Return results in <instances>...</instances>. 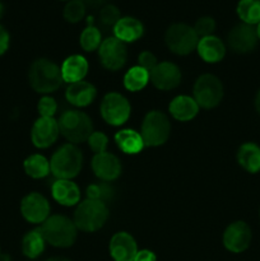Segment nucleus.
<instances>
[{
	"label": "nucleus",
	"mask_w": 260,
	"mask_h": 261,
	"mask_svg": "<svg viewBox=\"0 0 260 261\" xmlns=\"http://www.w3.org/2000/svg\"><path fill=\"white\" fill-rule=\"evenodd\" d=\"M28 81L31 87L38 93H53L63 84L61 69L48 59H37L28 70Z\"/></svg>",
	"instance_id": "1"
},
{
	"label": "nucleus",
	"mask_w": 260,
	"mask_h": 261,
	"mask_svg": "<svg viewBox=\"0 0 260 261\" xmlns=\"http://www.w3.org/2000/svg\"><path fill=\"white\" fill-rule=\"evenodd\" d=\"M83 166V154L75 144H64L50 160L51 173L58 180H71L79 175Z\"/></svg>",
	"instance_id": "2"
},
{
	"label": "nucleus",
	"mask_w": 260,
	"mask_h": 261,
	"mask_svg": "<svg viewBox=\"0 0 260 261\" xmlns=\"http://www.w3.org/2000/svg\"><path fill=\"white\" fill-rule=\"evenodd\" d=\"M59 130L71 144L87 142L93 133L92 120L86 112L79 110H66L59 117Z\"/></svg>",
	"instance_id": "3"
},
{
	"label": "nucleus",
	"mask_w": 260,
	"mask_h": 261,
	"mask_svg": "<svg viewBox=\"0 0 260 261\" xmlns=\"http://www.w3.org/2000/svg\"><path fill=\"white\" fill-rule=\"evenodd\" d=\"M76 226L65 216H51L40 226L46 242L55 247H69L75 242Z\"/></svg>",
	"instance_id": "4"
},
{
	"label": "nucleus",
	"mask_w": 260,
	"mask_h": 261,
	"mask_svg": "<svg viewBox=\"0 0 260 261\" xmlns=\"http://www.w3.org/2000/svg\"><path fill=\"white\" fill-rule=\"evenodd\" d=\"M107 218L109 209L106 204L87 199L76 206L73 222L81 231L96 232L105 226Z\"/></svg>",
	"instance_id": "5"
},
{
	"label": "nucleus",
	"mask_w": 260,
	"mask_h": 261,
	"mask_svg": "<svg viewBox=\"0 0 260 261\" xmlns=\"http://www.w3.org/2000/svg\"><path fill=\"white\" fill-rule=\"evenodd\" d=\"M171 133L168 117L161 111H150L142 122L140 135L145 147H158L167 142Z\"/></svg>",
	"instance_id": "6"
},
{
	"label": "nucleus",
	"mask_w": 260,
	"mask_h": 261,
	"mask_svg": "<svg viewBox=\"0 0 260 261\" xmlns=\"http://www.w3.org/2000/svg\"><path fill=\"white\" fill-rule=\"evenodd\" d=\"M165 41L167 47L176 55H189L198 46L199 36L191 25L175 23L166 31Z\"/></svg>",
	"instance_id": "7"
},
{
	"label": "nucleus",
	"mask_w": 260,
	"mask_h": 261,
	"mask_svg": "<svg viewBox=\"0 0 260 261\" xmlns=\"http://www.w3.org/2000/svg\"><path fill=\"white\" fill-rule=\"evenodd\" d=\"M223 98V84L213 74H203L194 84V99L199 107L214 109Z\"/></svg>",
	"instance_id": "8"
},
{
	"label": "nucleus",
	"mask_w": 260,
	"mask_h": 261,
	"mask_svg": "<svg viewBox=\"0 0 260 261\" xmlns=\"http://www.w3.org/2000/svg\"><path fill=\"white\" fill-rule=\"evenodd\" d=\"M99 110L102 119L112 126L125 124L132 114V106L126 97L116 92H110L102 98Z\"/></svg>",
	"instance_id": "9"
},
{
	"label": "nucleus",
	"mask_w": 260,
	"mask_h": 261,
	"mask_svg": "<svg viewBox=\"0 0 260 261\" xmlns=\"http://www.w3.org/2000/svg\"><path fill=\"white\" fill-rule=\"evenodd\" d=\"M98 55L103 68H106L107 70L116 71L126 64V45L116 37H109L102 41L98 48Z\"/></svg>",
	"instance_id": "10"
},
{
	"label": "nucleus",
	"mask_w": 260,
	"mask_h": 261,
	"mask_svg": "<svg viewBox=\"0 0 260 261\" xmlns=\"http://www.w3.org/2000/svg\"><path fill=\"white\" fill-rule=\"evenodd\" d=\"M23 218L33 224H42L50 217V204L47 199L38 193H31L20 203Z\"/></svg>",
	"instance_id": "11"
},
{
	"label": "nucleus",
	"mask_w": 260,
	"mask_h": 261,
	"mask_svg": "<svg viewBox=\"0 0 260 261\" xmlns=\"http://www.w3.org/2000/svg\"><path fill=\"white\" fill-rule=\"evenodd\" d=\"M259 37H257L256 28L254 25L241 23L237 24L229 31L228 33V45L235 53L246 54L254 50L256 47V43Z\"/></svg>",
	"instance_id": "12"
},
{
	"label": "nucleus",
	"mask_w": 260,
	"mask_h": 261,
	"mask_svg": "<svg viewBox=\"0 0 260 261\" xmlns=\"http://www.w3.org/2000/svg\"><path fill=\"white\" fill-rule=\"evenodd\" d=\"M251 239V229L245 222H233L224 231L223 245L228 251L240 254L250 246Z\"/></svg>",
	"instance_id": "13"
},
{
	"label": "nucleus",
	"mask_w": 260,
	"mask_h": 261,
	"mask_svg": "<svg viewBox=\"0 0 260 261\" xmlns=\"http://www.w3.org/2000/svg\"><path fill=\"white\" fill-rule=\"evenodd\" d=\"M60 130H59L58 120L54 117H40L36 120L31 130V139L35 147L48 148L58 139Z\"/></svg>",
	"instance_id": "14"
},
{
	"label": "nucleus",
	"mask_w": 260,
	"mask_h": 261,
	"mask_svg": "<svg viewBox=\"0 0 260 261\" xmlns=\"http://www.w3.org/2000/svg\"><path fill=\"white\" fill-rule=\"evenodd\" d=\"M149 79L155 88L161 91H170L180 84V68L170 61H162V63H158L157 66L150 71Z\"/></svg>",
	"instance_id": "15"
},
{
	"label": "nucleus",
	"mask_w": 260,
	"mask_h": 261,
	"mask_svg": "<svg viewBox=\"0 0 260 261\" xmlns=\"http://www.w3.org/2000/svg\"><path fill=\"white\" fill-rule=\"evenodd\" d=\"M92 170L99 180L110 182L121 175V163L115 154L103 152L94 154L92 160Z\"/></svg>",
	"instance_id": "16"
},
{
	"label": "nucleus",
	"mask_w": 260,
	"mask_h": 261,
	"mask_svg": "<svg viewBox=\"0 0 260 261\" xmlns=\"http://www.w3.org/2000/svg\"><path fill=\"white\" fill-rule=\"evenodd\" d=\"M138 252L134 237L127 232H117L110 241V254L114 261H134Z\"/></svg>",
	"instance_id": "17"
},
{
	"label": "nucleus",
	"mask_w": 260,
	"mask_h": 261,
	"mask_svg": "<svg viewBox=\"0 0 260 261\" xmlns=\"http://www.w3.org/2000/svg\"><path fill=\"white\" fill-rule=\"evenodd\" d=\"M97 96L96 87L86 81L70 83L65 91L66 101L75 107H87Z\"/></svg>",
	"instance_id": "18"
},
{
	"label": "nucleus",
	"mask_w": 260,
	"mask_h": 261,
	"mask_svg": "<svg viewBox=\"0 0 260 261\" xmlns=\"http://www.w3.org/2000/svg\"><path fill=\"white\" fill-rule=\"evenodd\" d=\"M199 56L205 63H218L226 55V46L222 40L217 36H206V37L199 38L198 46H196Z\"/></svg>",
	"instance_id": "19"
},
{
	"label": "nucleus",
	"mask_w": 260,
	"mask_h": 261,
	"mask_svg": "<svg viewBox=\"0 0 260 261\" xmlns=\"http://www.w3.org/2000/svg\"><path fill=\"white\" fill-rule=\"evenodd\" d=\"M112 30L117 40L124 43H129L142 37L144 33V25L134 17H121Z\"/></svg>",
	"instance_id": "20"
},
{
	"label": "nucleus",
	"mask_w": 260,
	"mask_h": 261,
	"mask_svg": "<svg viewBox=\"0 0 260 261\" xmlns=\"http://www.w3.org/2000/svg\"><path fill=\"white\" fill-rule=\"evenodd\" d=\"M53 198L64 206H73L79 203L81 190L71 180H56L51 186Z\"/></svg>",
	"instance_id": "21"
},
{
	"label": "nucleus",
	"mask_w": 260,
	"mask_h": 261,
	"mask_svg": "<svg viewBox=\"0 0 260 261\" xmlns=\"http://www.w3.org/2000/svg\"><path fill=\"white\" fill-rule=\"evenodd\" d=\"M60 69L64 82L75 83L83 81L88 74V61L82 55H70L64 60Z\"/></svg>",
	"instance_id": "22"
},
{
	"label": "nucleus",
	"mask_w": 260,
	"mask_h": 261,
	"mask_svg": "<svg viewBox=\"0 0 260 261\" xmlns=\"http://www.w3.org/2000/svg\"><path fill=\"white\" fill-rule=\"evenodd\" d=\"M199 105L190 96H177L171 101L168 110L173 119L178 121H190L198 115Z\"/></svg>",
	"instance_id": "23"
},
{
	"label": "nucleus",
	"mask_w": 260,
	"mask_h": 261,
	"mask_svg": "<svg viewBox=\"0 0 260 261\" xmlns=\"http://www.w3.org/2000/svg\"><path fill=\"white\" fill-rule=\"evenodd\" d=\"M115 142L117 147L126 154H138L145 147L140 133L133 129L120 130L115 134Z\"/></svg>",
	"instance_id": "24"
},
{
	"label": "nucleus",
	"mask_w": 260,
	"mask_h": 261,
	"mask_svg": "<svg viewBox=\"0 0 260 261\" xmlns=\"http://www.w3.org/2000/svg\"><path fill=\"white\" fill-rule=\"evenodd\" d=\"M237 161L245 171L256 173L260 171V147L255 143H245L237 152Z\"/></svg>",
	"instance_id": "25"
},
{
	"label": "nucleus",
	"mask_w": 260,
	"mask_h": 261,
	"mask_svg": "<svg viewBox=\"0 0 260 261\" xmlns=\"http://www.w3.org/2000/svg\"><path fill=\"white\" fill-rule=\"evenodd\" d=\"M45 239H43L42 233H41L40 228L30 231L25 233L22 241V251L30 259H36L40 256L45 250Z\"/></svg>",
	"instance_id": "26"
},
{
	"label": "nucleus",
	"mask_w": 260,
	"mask_h": 261,
	"mask_svg": "<svg viewBox=\"0 0 260 261\" xmlns=\"http://www.w3.org/2000/svg\"><path fill=\"white\" fill-rule=\"evenodd\" d=\"M25 173L32 178H43L51 172L50 161L42 154H32L23 163Z\"/></svg>",
	"instance_id": "27"
},
{
	"label": "nucleus",
	"mask_w": 260,
	"mask_h": 261,
	"mask_svg": "<svg viewBox=\"0 0 260 261\" xmlns=\"http://www.w3.org/2000/svg\"><path fill=\"white\" fill-rule=\"evenodd\" d=\"M148 82H149V71L139 65L130 68L124 75V87L130 92L142 91Z\"/></svg>",
	"instance_id": "28"
},
{
	"label": "nucleus",
	"mask_w": 260,
	"mask_h": 261,
	"mask_svg": "<svg viewBox=\"0 0 260 261\" xmlns=\"http://www.w3.org/2000/svg\"><path fill=\"white\" fill-rule=\"evenodd\" d=\"M236 10L242 23L250 25L260 23V0H240Z\"/></svg>",
	"instance_id": "29"
},
{
	"label": "nucleus",
	"mask_w": 260,
	"mask_h": 261,
	"mask_svg": "<svg viewBox=\"0 0 260 261\" xmlns=\"http://www.w3.org/2000/svg\"><path fill=\"white\" fill-rule=\"evenodd\" d=\"M102 41L103 40H102L101 31L97 27H94V25L92 24V22L82 31L81 37H79V43H81L82 48H83L84 51H88V53L98 50Z\"/></svg>",
	"instance_id": "30"
},
{
	"label": "nucleus",
	"mask_w": 260,
	"mask_h": 261,
	"mask_svg": "<svg viewBox=\"0 0 260 261\" xmlns=\"http://www.w3.org/2000/svg\"><path fill=\"white\" fill-rule=\"evenodd\" d=\"M114 195L115 189L106 181L92 184L87 188V199H91V200L101 201V203L106 204V201L111 200Z\"/></svg>",
	"instance_id": "31"
},
{
	"label": "nucleus",
	"mask_w": 260,
	"mask_h": 261,
	"mask_svg": "<svg viewBox=\"0 0 260 261\" xmlns=\"http://www.w3.org/2000/svg\"><path fill=\"white\" fill-rule=\"evenodd\" d=\"M87 7L81 0H69L64 7V18L69 23H78L86 15Z\"/></svg>",
	"instance_id": "32"
},
{
	"label": "nucleus",
	"mask_w": 260,
	"mask_h": 261,
	"mask_svg": "<svg viewBox=\"0 0 260 261\" xmlns=\"http://www.w3.org/2000/svg\"><path fill=\"white\" fill-rule=\"evenodd\" d=\"M121 18L119 8L112 4H106L99 10V23L106 28H114L117 20Z\"/></svg>",
	"instance_id": "33"
},
{
	"label": "nucleus",
	"mask_w": 260,
	"mask_h": 261,
	"mask_svg": "<svg viewBox=\"0 0 260 261\" xmlns=\"http://www.w3.org/2000/svg\"><path fill=\"white\" fill-rule=\"evenodd\" d=\"M194 31L199 38L206 37V36H212L216 31V20L212 17H201L196 20L195 25H194Z\"/></svg>",
	"instance_id": "34"
},
{
	"label": "nucleus",
	"mask_w": 260,
	"mask_h": 261,
	"mask_svg": "<svg viewBox=\"0 0 260 261\" xmlns=\"http://www.w3.org/2000/svg\"><path fill=\"white\" fill-rule=\"evenodd\" d=\"M88 144L89 148L93 150L94 154H99V153L106 152L107 144H109V138L106 137V134L101 132H93L88 138Z\"/></svg>",
	"instance_id": "35"
},
{
	"label": "nucleus",
	"mask_w": 260,
	"mask_h": 261,
	"mask_svg": "<svg viewBox=\"0 0 260 261\" xmlns=\"http://www.w3.org/2000/svg\"><path fill=\"white\" fill-rule=\"evenodd\" d=\"M38 112L41 117H54L58 110V103L55 99L50 96H43L37 105Z\"/></svg>",
	"instance_id": "36"
},
{
	"label": "nucleus",
	"mask_w": 260,
	"mask_h": 261,
	"mask_svg": "<svg viewBox=\"0 0 260 261\" xmlns=\"http://www.w3.org/2000/svg\"><path fill=\"white\" fill-rule=\"evenodd\" d=\"M138 65L142 66L143 69H145L147 71H152L153 69L157 66V58L154 56V54H152L150 51H143L142 54L138 58Z\"/></svg>",
	"instance_id": "37"
},
{
	"label": "nucleus",
	"mask_w": 260,
	"mask_h": 261,
	"mask_svg": "<svg viewBox=\"0 0 260 261\" xmlns=\"http://www.w3.org/2000/svg\"><path fill=\"white\" fill-rule=\"evenodd\" d=\"M9 33L3 25H0V56L7 53L8 47H9Z\"/></svg>",
	"instance_id": "38"
},
{
	"label": "nucleus",
	"mask_w": 260,
	"mask_h": 261,
	"mask_svg": "<svg viewBox=\"0 0 260 261\" xmlns=\"http://www.w3.org/2000/svg\"><path fill=\"white\" fill-rule=\"evenodd\" d=\"M134 261H157V257L150 250H140L135 255Z\"/></svg>",
	"instance_id": "39"
},
{
	"label": "nucleus",
	"mask_w": 260,
	"mask_h": 261,
	"mask_svg": "<svg viewBox=\"0 0 260 261\" xmlns=\"http://www.w3.org/2000/svg\"><path fill=\"white\" fill-rule=\"evenodd\" d=\"M81 2H83L86 7L102 8L103 5L107 4V2H109V0H81Z\"/></svg>",
	"instance_id": "40"
},
{
	"label": "nucleus",
	"mask_w": 260,
	"mask_h": 261,
	"mask_svg": "<svg viewBox=\"0 0 260 261\" xmlns=\"http://www.w3.org/2000/svg\"><path fill=\"white\" fill-rule=\"evenodd\" d=\"M255 107H256V111L260 114V91L257 92L256 98H255Z\"/></svg>",
	"instance_id": "41"
},
{
	"label": "nucleus",
	"mask_w": 260,
	"mask_h": 261,
	"mask_svg": "<svg viewBox=\"0 0 260 261\" xmlns=\"http://www.w3.org/2000/svg\"><path fill=\"white\" fill-rule=\"evenodd\" d=\"M46 261H70L69 259H65V257H51V259Z\"/></svg>",
	"instance_id": "42"
},
{
	"label": "nucleus",
	"mask_w": 260,
	"mask_h": 261,
	"mask_svg": "<svg viewBox=\"0 0 260 261\" xmlns=\"http://www.w3.org/2000/svg\"><path fill=\"white\" fill-rule=\"evenodd\" d=\"M3 13H4V7H3V3L0 2V18H2Z\"/></svg>",
	"instance_id": "43"
},
{
	"label": "nucleus",
	"mask_w": 260,
	"mask_h": 261,
	"mask_svg": "<svg viewBox=\"0 0 260 261\" xmlns=\"http://www.w3.org/2000/svg\"><path fill=\"white\" fill-rule=\"evenodd\" d=\"M256 33H257V37H259V40H260V23L256 25Z\"/></svg>",
	"instance_id": "44"
}]
</instances>
